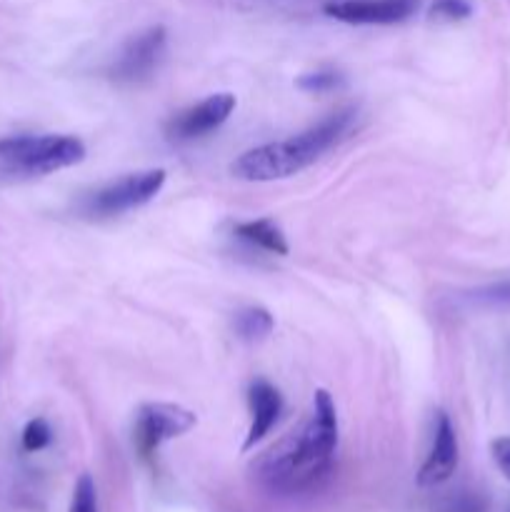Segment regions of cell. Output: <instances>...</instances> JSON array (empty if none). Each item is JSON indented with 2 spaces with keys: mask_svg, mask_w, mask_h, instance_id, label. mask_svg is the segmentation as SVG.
Wrapping results in <instances>:
<instances>
[{
  "mask_svg": "<svg viewBox=\"0 0 510 512\" xmlns=\"http://www.w3.org/2000/svg\"><path fill=\"white\" fill-rule=\"evenodd\" d=\"M275 328V318L263 305H248L233 315V330L245 343H260L268 338Z\"/></svg>",
  "mask_w": 510,
  "mask_h": 512,
  "instance_id": "12",
  "label": "cell"
},
{
  "mask_svg": "<svg viewBox=\"0 0 510 512\" xmlns=\"http://www.w3.org/2000/svg\"><path fill=\"white\" fill-rule=\"evenodd\" d=\"M165 43H168V33H165L163 25H150V28L135 33L120 48L115 63L110 65V78L125 85H138L150 80L163 63Z\"/></svg>",
  "mask_w": 510,
  "mask_h": 512,
  "instance_id": "6",
  "label": "cell"
},
{
  "mask_svg": "<svg viewBox=\"0 0 510 512\" xmlns=\"http://www.w3.org/2000/svg\"><path fill=\"white\" fill-rule=\"evenodd\" d=\"M338 448V413L328 390H315L313 410L300 430L290 433L258 460V478L280 495L318 488L333 468Z\"/></svg>",
  "mask_w": 510,
  "mask_h": 512,
  "instance_id": "1",
  "label": "cell"
},
{
  "mask_svg": "<svg viewBox=\"0 0 510 512\" xmlns=\"http://www.w3.org/2000/svg\"><path fill=\"white\" fill-rule=\"evenodd\" d=\"M165 185V170L150 168L128 173L123 178H115L105 183L103 188L93 190L83 200V213L88 218H115V215L130 213L150 200L158 198V193Z\"/></svg>",
  "mask_w": 510,
  "mask_h": 512,
  "instance_id": "4",
  "label": "cell"
},
{
  "mask_svg": "<svg viewBox=\"0 0 510 512\" xmlns=\"http://www.w3.org/2000/svg\"><path fill=\"white\" fill-rule=\"evenodd\" d=\"M490 453H493L495 465H498L500 473L510 480V438H498L490 445Z\"/></svg>",
  "mask_w": 510,
  "mask_h": 512,
  "instance_id": "18",
  "label": "cell"
},
{
  "mask_svg": "<svg viewBox=\"0 0 510 512\" xmlns=\"http://www.w3.org/2000/svg\"><path fill=\"white\" fill-rule=\"evenodd\" d=\"M198 418L183 405L173 403H145L135 415V448L143 458H153L158 448L168 440L180 438L195 428Z\"/></svg>",
  "mask_w": 510,
  "mask_h": 512,
  "instance_id": "5",
  "label": "cell"
},
{
  "mask_svg": "<svg viewBox=\"0 0 510 512\" xmlns=\"http://www.w3.org/2000/svg\"><path fill=\"white\" fill-rule=\"evenodd\" d=\"M68 512H98V493H95V483L90 475H80L75 483Z\"/></svg>",
  "mask_w": 510,
  "mask_h": 512,
  "instance_id": "16",
  "label": "cell"
},
{
  "mask_svg": "<svg viewBox=\"0 0 510 512\" xmlns=\"http://www.w3.org/2000/svg\"><path fill=\"white\" fill-rule=\"evenodd\" d=\"M473 298L478 300V303H485V305H510V280H505V283L488 285V288L473 293Z\"/></svg>",
  "mask_w": 510,
  "mask_h": 512,
  "instance_id": "17",
  "label": "cell"
},
{
  "mask_svg": "<svg viewBox=\"0 0 510 512\" xmlns=\"http://www.w3.org/2000/svg\"><path fill=\"white\" fill-rule=\"evenodd\" d=\"M50 440H53V430H50V425L43 418L30 420L23 428V435H20L25 453H40V450L48 448Z\"/></svg>",
  "mask_w": 510,
  "mask_h": 512,
  "instance_id": "14",
  "label": "cell"
},
{
  "mask_svg": "<svg viewBox=\"0 0 510 512\" xmlns=\"http://www.w3.org/2000/svg\"><path fill=\"white\" fill-rule=\"evenodd\" d=\"M248 410H250V428L248 438H245L243 450L255 448L270 430L275 428V423L283 415V395L275 388L273 383H268L265 378H255L248 385Z\"/></svg>",
  "mask_w": 510,
  "mask_h": 512,
  "instance_id": "10",
  "label": "cell"
},
{
  "mask_svg": "<svg viewBox=\"0 0 510 512\" xmlns=\"http://www.w3.org/2000/svg\"><path fill=\"white\" fill-rule=\"evenodd\" d=\"M455 468H458V438H455V428L448 413L438 410L433 423V443L425 455V463L418 470V485L420 488L443 485L455 473Z\"/></svg>",
  "mask_w": 510,
  "mask_h": 512,
  "instance_id": "9",
  "label": "cell"
},
{
  "mask_svg": "<svg viewBox=\"0 0 510 512\" xmlns=\"http://www.w3.org/2000/svg\"><path fill=\"white\" fill-rule=\"evenodd\" d=\"M0 160L18 173L48 175L83 163L85 145L75 135H10L0 140Z\"/></svg>",
  "mask_w": 510,
  "mask_h": 512,
  "instance_id": "3",
  "label": "cell"
},
{
  "mask_svg": "<svg viewBox=\"0 0 510 512\" xmlns=\"http://www.w3.org/2000/svg\"><path fill=\"white\" fill-rule=\"evenodd\" d=\"M420 0H330L325 15L350 25H395L415 15Z\"/></svg>",
  "mask_w": 510,
  "mask_h": 512,
  "instance_id": "8",
  "label": "cell"
},
{
  "mask_svg": "<svg viewBox=\"0 0 510 512\" xmlns=\"http://www.w3.org/2000/svg\"><path fill=\"white\" fill-rule=\"evenodd\" d=\"M353 120L355 108L333 110L303 133L240 153L230 165V173L245 183H270V180L293 178L300 170L310 168L325 150L333 148L348 133Z\"/></svg>",
  "mask_w": 510,
  "mask_h": 512,
  "instance_id": "2",
  "label": "cell"
},
{
  "mask_svg": "<svg viewBox=\"0 0 510 512\" xmlns=\"http://www.w3.org/2000/svg\"><path fill=\"white\" fill-rule=\"evenodd\" d=\"M300 90L305 93H333V90H340L345 85V75L335 68H320L310 70V73H303L298 80H295Z\"/></svg>",
  "mask_w": 510,
  "mask_h": 512,
  "instance_id": "13",
  "label": "cell"
},
{
  "mask_svg": "<svg viewBox=\"0 0 510 512\" xmlns=\"http://www.w3.org/2000/svg\"><path fill=\"white\" fill-rule=\"evenodd\" d=\"M235 238L243 243L253 245V248L265 250L270 255H288V240H285L283 230L275 223L273 218H258V220H245L233 228Z\"/></svg>",
  "mask_w": 510,
  "mask_h": 512,
  "instance_id": "11",
  "label": "cell"
},
{
  "mask_svg": "<svg viewBox=\"0 0 510 512\" xmlns=\"http://www.w3.org/2000/svg\"><path fill=\"white\" fill-rule=\"evenodd\" d=\"M235 100L233 93H213L203 98L200 103L190 105V108L180 110L173 118L165 123V135L178 143H188V140H198L218 130L225 120L233 115Z\"/></svg>",
  "mask_w": 510,
  "mask_h": 512,
  "instance_id": "7",
  "label": "cell"
},
{
  "mask_svg": "<svg viewBox=\"0 0 510 512\" xmlns=\"http://www.w3.org/2000/svg\"><path fill=\"white\" fill-rule=\"evenodd\" d=\"M470 15H473V5L468 0H433V5H430V18L433 20L460 23Z\"/></svg>",
  "mask_w": 510,
  "mask_h": 512,
  "instance_id": "15",
  "label": "cell"
}]
</instances>
